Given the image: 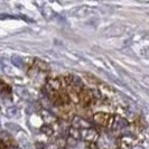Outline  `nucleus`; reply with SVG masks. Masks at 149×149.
<instances>
[{"instance_id":"nucleus-1","label":"nucleus","mask_w":149,"mask_h":149,"mask_svg":"<svg viewBox=\"0 0 149 149\" xmlns=\"http://www.w3.org/2000/svg\"><path fill=\"white\" fill-rule=\"evenodd\" d=\"M95 101V97L93 94V92L90 89H86V88H83L80 93H79V102H80V105L83 107V108H90L91 105L94 103Z\"/></svg>"},{"instance_id":"nucleus-2","label":"nucleus","mask_w":149,"mask_h":149,"mask_svg":"<svg viewBox=\"0 0 149 149\" xmlns=\"http://www.w3.org/2000/svg\"><path fill=\"white\" fill-rule=\"evenodd\" d=\"M93 119L99 126L102 127H111L113 123V116L108 112H97L94 113Z\"/></svg>"},{"instance_id":"nucleus-3","label":"nucleus","mask_w":149,"mask_h":149,"mask_svg":"<svg viewBox=\"0 0 149 149\" xmlns=\"http://www.w3.org/2000/svg\"><path fill=\"white\" fill-rule=\"evenodd\" d=\"M81 137L84 140L90 142H94L97 139L99 134L94 129H82L81 131Z\"/></svg>"},{"instance_id":"nucleus-4","label":"nucleus","mask_w":149,"mask_h":149,"mask_svg":"<svg viewBox=\"0 0 149 149\" xmlns=\"http://www.w3.org/2000/svg\"><path fill=\"white\" fill-rule=\"evenodd\" d=\"M85 79H86V81L90 83V84H92V85H99V82H97V80L95 77H93V76H91V75L86 74L85 75Z\"/></svg>"}]
</instances>
